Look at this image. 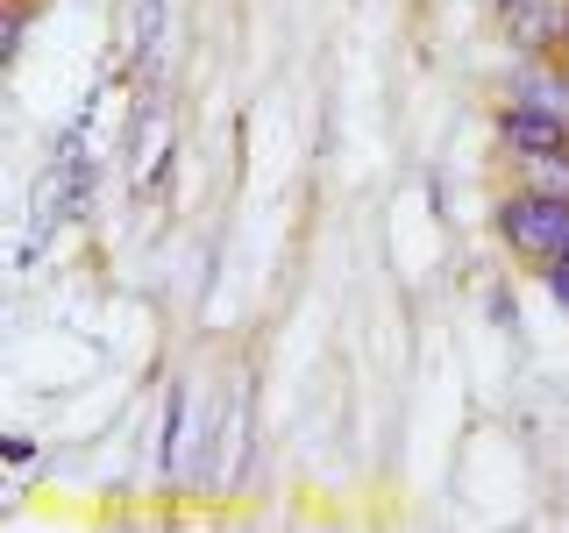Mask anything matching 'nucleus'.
Wrapping results in <instances>:
<instances>
[{
    "mask_svg": "<svg viewBox=\"0 0 569 533\" xmlns=\"http://www.w3.org/2000/svg\"><path fill=\"white\" fill-rule=\"evenodd\" d=\"M491 235L506 242V257L520 263H556L569 249V200H556V192H533V185H506L491 200Z\"/></svg>",
    "mask_w": 569,
    "mask_h": 533,
    "instance_id": "obj_1",
    "label": "nucleus"
},
{
    "mask_svg": "<svg viewBox=\"0 0 569 533\" xmlns=\"http://www.w3.org/2000/svg\"><path fill=\"white\" fill-rule=\"evenodd\" d=\"M491 142L512 157V164H520V157H541V150H569V121L541 114V107H520V100H498Z\"/></svg>",
    "mask_w": 569,
    "mask_h": 533,
    "instance_id": "obj_2",
    "label": "nucleus"
},
{
    "mask_svg": "<svg viewBox=\"0 0 569 533\" xmlns=\"http://www.w3.org/2000/svg\"><path fill=\"white\" fill-rule=\"evenodd\" d=\"M506 100L569 121V58H527L520 50V64H512V79H506Z\"/></svg>",
    "mask_w": 569,
    "mask_h": 533,
    "instance_id": "obj_3",
    "label": "nucleus"
},
{
    "mask_svg": "<svg viewBox=\"0 0 569 533\" xmlns=\"http://www.w3.org/2000/svg\"><path fill=\"white\" fill-rule=\"evenodd\" d=\"M178 449H186V384H171V391H164V441H157V470H164V484H171V491H178V476H186Z\"/></svg>",
    "mask_w": 569,
    "mask_h": 533,
    "instance_id": "obj_4",
    "label": "nucleus"
},
{
    "mask_svg": "<svg viewBox=\"0 0 569 533\" xmlns=\"http://www.w3.org/2000/svg\"><path fill=\"white\" fill-rule=\"evenodd\" d=\"M512 185H533V192H556V200H569V150L520 157V164H512Z\"/></svg>",
    "mask_w": 569,
    "mask_h": 533,
    "instance_id": "obj_5",
    "label": "nucleus"
},
{
    "mask_svg": "<svg viewBox=\"0 0 569 533\" xmlns=\"http://www.w3.org/2000/svg\"><path fill=\"white\" fill-rule=\"evenodd\" d=\"M541 284H548V299L569 313V257H556V263H541Z\"/></svg>",
    "mask_w": 569,
    "mask_h": 533,
    "instance_id": "obj_6",
    "label": "nucleus"
},
{
    "mask_svg": "<svg viewBox=\"0 0 569 533\" xmlns=\"http://www.w3.org/2000/svg\"><path fill=\"white\" fill-rule=\"evenodd\" d=\"M0 455H8V470H29V462H36V441L29 434H8V441H0Z\"/></svg>",
    "mask_w": 569,
    "mask_h": 533,
    "instance_id": "obj_7",
    "label": "nucleus"
},
{
    "mask_svg": "<svg viewBox=\"0 0 569 533\" xmlns=\"http://www.w3.org/2000/svg\"><path fill=\"white\" fill-rule=\"evenodd\" d=\"M562 58H569V36H562Z\"/></svg>",
    "mask_w": 569,
    "mask_h": 533,
    "instance_id": "obj_8",
    "label": "nucleus"
},
{
    "mask_svg": "<svg viewBox=\"0 0 569 533\" xmlns=\"http://www.w3.org/2000/svg\"><path fill=\"white\" fill-rule=\"evenodd\" d=\"M562 257H569V249H562Z\"/></svg>",
    "mask_w": 569,
    "mask_h": 533,
    "instance_id": "obj_9",
    "label": "nucleus"
}]
</instances>
